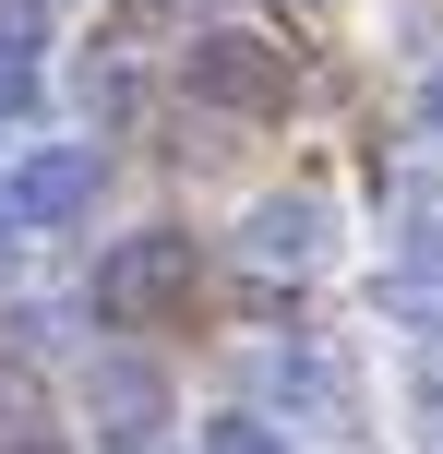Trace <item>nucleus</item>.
<instances>
[{"label":"nucleus","instance_id":"nucleus-1","mask_svg":"<svg viewBox=\"0 0 443 454\" xmlns=\"http://www.w3.org/2000/svg\"><path fill=\"white\" fill-rule=\"evenodd\" d=\"M192 299V227H120L96 251V323H168Z\"/></svg>","mask_w":443,"mask_h":454},{"label":"nucleus","instance_id":"nucleus-2","mask_svg":"<svg viewBox=\"0 0 443 454\" xmlns=\"http://www.w3.org/2000/svg\"><path fill=\"white\" fill-rule=\"evenodd\" d=\"M180 84L204 96V108H228V120H276L300 72H288V48H276V36H240V24H192Z\"/></svg>","mask_w":443,"mask_h":454},{"label":"nucleus","instance_id":"nucleus-3","mask_svg":"<svg viewBox=\"0 0 443 454\" xmlns=\"http://www.w3.org/2000/svg\"><path fill=\"white\" fill-rule=\"evenodd\" d=\"M240 263H252V275H288V287L324 275L336 263V204H324V192H264V204L240 215Z\"/></svg>","mask_w":443,"mask_h":454},{"label":"nucleus","instance_id":"nucleus-4","mask_svg":"<svg viewBox=\"0 0 443 454\" xmlns=\"http://www.w3.org/2000/svg\"><path fill=\"white\" fill-rule=\"evenodd\" d=\"M252 383H264V407L312 419V431H348V407H360V371L336 359V347H312V335L264 347V359H252Z\"/></svg>","mask_w":443,"mask_h":454},{"label":"nucleus","instance_id":"nucleus-5","mask_svg":"<svg viewBox=\"0 0 443 454\" xmlns=\"http://www.w3.org/2000/svg\"><path fill=\"white\" fill-rule=\"evenodd\" d=\"M96 204V144H36V156H12L0 168V215L36 239V227H72Z\"/></svg>","mask_w":443,"mask_h":454},{"label":"nucleus","instance_id":"nucleus-6","mask_svg":"<svg viewBox=\"0 0 443 454\" xmlns=\"http://www.w3.org/2000/svg\"><path fill=\"white\" fill-rule=\"evenodd\" d=\"M84 395H96V419H108V454H156L168 383H156L144 359H84Z\"/></svg>","mask_w":443,"mask_h":454},{"label":"nucleus","instance_id":"nucleus-7","mask_svg":"<svg viewBox=\"0 0 443 454\" xmlns=\"http://www.w3.org/2000/svg\"><path fill=\"white\" fill-rule=\"evenodd\" d=\"M372 311L407 323V335H443V251H431V263H384L372 275Z\"/></svg>","mask_w":443,"mask_h":454},{"label":"nucleus","instance_id":"nucleus-8","mask_svg":"<svg viewBox=\"0 0 443 454\" xmlns=\"http://www.w3.org/2000/svg\"><path fill=\"white\" fill-rule=\"evenodd\" d=\"M192 454H288V431H276L264 407H216V419H204V442H192Z\"/></svg>","mask_w":443,"mask_h":454},{"label":"nucleus","instance_id":"nucleus-9","mask_svg":"<svg viewBox=\"0 0 443 454\" xmlns=\"http://www.w3.org/2000/svg\"><path fill=\"white\" fill-rule=\"evenodd\" d=\"M36 48H48L36 36V0H0V60H36Z\"/></svg>","mask_w":443,"mask_h":454},{"label":"nucleus","instance_id":"nucleus-10","mask_svg":"<svg viewBox=\"0 0 443 454\" xmlns=\"http://www.w3.org/2000/svg\"><path fill=\"white\" fill-rule=\"evenodd\" d=\"M36 108V60H0V120H24Z\"/></svg>","mask_w":443,"mask_h":454},{"label":"nucleus","instance_id":"nucleus-11","mask_svg":"<svg viewBox=\"0 0 443 454\" xmlns=\"http://www.w3.org/2000/svg\"><path fill=\"white\" fill-rule=\"evenodd\" d=\"M420 132H431V144H443V60H431V72H420Z\"/></svg>","mask_w":443,"mask_h":454},{"label":"nucleus","instance_id":"nucleus-12","mask_svg":"<svg viewBox=\"0 0 443 454\" xmlns=\"http://www.w3.org/2000/svg\"><path fill=\"white\" fill-rule=\"evenodd\" d=\"M0 454H60V442H36V431H12V442H0Z\"/></svg>","mask_w":443,"mask_h":454},{"label":"nucleus","instance_id":"nucleus-13","mask_svg":"<svg viewBox=\"0 0 443 454\" xmlns=\"http://www.w3.org/2000/svg\"><path fill=\"white\" fill-rule=\"evenodd\" d=\"M132 12H168V0H132Z\"/></svg>","mask_w":443,"mask_h":454}]
</instances>
